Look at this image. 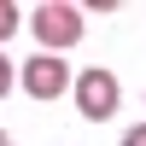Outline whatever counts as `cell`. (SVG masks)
Listing matches in <instances>:
<instances>
[{"instance_id":"cell-1","label":"cell","mask_w":146,"mask_h":146,"mask_svg":"<svg viewBox=\"0 0 146 146\" xmlns=\"http://www.w3.org/2000/svg\"><path fill=\"white\" fill-rule=\"evenodd\" d=\"M29 35L58 58V53H70V47L82 41V12L70 6V0H41V6L29 12Z\"/></svg>"},{"instance_id":"cell-2","label":"cell","mask_w":146,"mask_h":146,"mask_svg":"<svg viewBox=\"0 0 146 146\" xmlns=\"http://www.w3.org/2000/svg\"><path fill=\"white\" fill-rule=\"evenodd\" d=\"M70 94H76V111L88 117V123H105V117H117V105H123V88H117L111 70H82V76H70Z\"/></svg>"},{"instance_id":"cell-3","label":"cell","mask_w":146,"mask_h":146,"mask_svg":"<svg viewBox=\"0 0 146 146\" xmlns=\"http://www.w3.org/2000/svg\"><path fill=\"white\" fill-rule=\"evenodd\" d=\"M64 88H70V64L64 58H53V53L23 58V94H29V100H58Z\"/></svg>"},{"instance_id":"cell-4","label":"cell","mask_w":146,"mask_h":146,"mask_svg":"<svg viewBox=\"0 0 146 146\" xmlns=\"http://www.w3.org/2000/svg\"><path fill=\"white\" fill-rule=\"evenodd\" d=\"M12 35H18V6L0 0V41H12Z\"/></svg>"},{"instance_id":"cell-5","label":"cell","mask_w":146,"mask_h":146,"mask_svg":"<svg viewBox=\"0 0 146 146\" xmlns=\"http://www.w3.org/2000/svg\"><path fill=\"white\" fill-rule=\"evenodd\" d=\"M12 82H18V70H12V58H6V53H0V94H6V88H12Z\"/></svg>"},{"instance_id":"cell-6","label":"cell","mask_w":146,"mask_h":146,"mask_svg":"<svg viewBox=\"0 0 146 146\" xmlns=\"http://www.w3.org/2000/svg\"><path fill=\"white\" fill-rule=\"evenodd\" d=\"M123 146H146V123H140V129H129V135H123Z\"/></svg>"},{"instance_id":"cell-7","label":"cell","mask_w":146,"mask_h":146,"mask_svg":"<svg viewBox=\"0 0 146 146\" xmlns=\"http://www.w3.org/2000/svg\"><path fill=\"white\" fill-rule=\"evenodd\" d=\"M0 146H12V140H0Z\"/></svg>"}]
</instances>
